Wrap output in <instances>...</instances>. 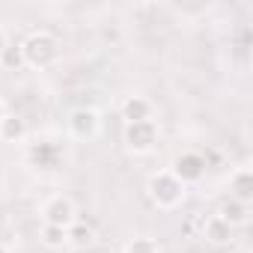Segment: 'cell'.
Wrapping results in <instances>:
<instances>
[{
  "mask_svg": "<svg viewBox=\"0 0 253 253\" xmlns=\"http://www.w3.org/2000/svg\"><path fill=\"white\" fill-rule=\"evenodd\" d=\"M18 51H21L24 69H33V72H45L63 60V42L51 30H30L21 39Z\"/></svg>",
  "mask_w": 253,
  "mask_h": 253,
  "instance_id": "1",
  "label": "cell"
},
{
  "mask_svg": "<svg viewBox=\"0 0 253 253\" xmlns=\"http://www.w3.org/2000/svg\"><path fill=\"white\" fill-rule=\"evenodd\" d=\"M188 197V188L170 173V170H155L146 179V200L158 211H176Z\"/></svg>",
  "mask_w": 253,
  "mask_h": 253,
  "instance_id": "2",
  "label": "cell"
},
{
  "mask_svg": "<svg viewBox=\"0 0 253 253\" xmlns=\"http://www.w3.org/2000/svg\"><path fill=\"white\" fill-rule=\"evenodd\" d=\"M161 140V125L158 119H143V122H125L122 125V146L128 155L143 158L149 152H155Z\"/></svg>",
  "mask_w": 253,
  "mask_h": 253,
  "instance_id": "3",
  "label": "cell"
},
{
  "mask_svg": "<svg viewBox=\"0 0 253 253\" xmlns=\"http://www.w3.org/2000/svg\"><path fill=\"white\" fill-rule=\"evenodd\" d=\"M101 113L95 107H75L66 116V134L78 143H89L101 134Z\"/></svg>",
  "mask_w": 253,
  "mask_h": 253,
  "instance_id": "4",
  "label": "cell"
},
{
  "mask_svg": "<svg viewBox=\"0 0 253 253\" xmlns=\"http://www.w3.org/2000/svg\"><path fill=\"white\" fill-rule=\"evenodd\" d=\"M185 188L188 185H197V182H203L206 179V170H209V161H206V155L203 152H197V149H182L179 155H173V161H170V167H167Z\"/></svg>",
  "mask_w": 253,
  "mask_h": 253,
  "instance_id": "5",
  "label": "cell"
},
{
  "mask_svg": "<svg viewBox=\"0 0 253 253\" xmlns=\"http://www.w3.org/2000/svg\"><path fill=\"white\" fill-rule=\"evenodd\" d=\"M39 217H42V223H48V226H63V229H69V226L78 220V206H75V200L66 197V194H51L48 200H42Z\"/></svg>",
  "mask_w": 253,
  "mask_h": 253,
  "instance_id": "6",
  "label": "cell"
},
{
  "mask_svg": "<svg viewBox=\"0 0 253 253\" xmlns=\"http://www.w3.org/2000/svg\"><path fill=\"white\" fill-rule=\"evenodd\" d=\"M24 158L33 170H57L63 161V146L51 140H36V143H27Z\"/></svg>",
  "mask_w": 253,
  "mask_h": 253,
  "instance_id": "7",
  "label": "cell"
},
{
  "mask_svg": "<svg viewBox=\"0 0 253 253\" xmlns=\"http://www.w3.org/2000/svg\"><path fill=\"white\" fill-rule=\"evenodd\" d=\"M119 119L122 122H143V119H155V104L152 98L140 95V92H131V95H122L119 101Z\"/></svg>",
  "mask_w": 253,
  "mask_h": 253,
  "instance_id": "8",
  "label": "cell"
},
{
  "mask_svg": "<svg viewBox=\"0 0 253 253\" xmlns=\"http://www.w3.org/2000/svg\"><path fill=\"white\" fill-rule=\"evenodd\" d=\"M232 226L220 217V214H209L206 220H203V241L209 244V247H229L232 244Z\"/></svg>",
  "mask_w": 253,
  "mask_h": 253,
  "instance_id": "9",
  "label": "cell"
},
{
  "mask_svg": "<svg viewBox=\"0 0 253 253\" xmlns=\"http://www.w3.org/2000/svg\"><path fill=\"white\" fill-rule=\"evenodd\" d=\"M229 197L244 203V206L253 203V170H250V164H238L229 173Z\"/></svg>",
  "mask_w": 253,
  "mask_h": 253,
  "instance_id": "10",
  "label": "cell"
},
{
  "mask_svg": "<svg viewBox=\"0 0 253 253\" xmlns=\"http://www.w3.org/2000/svg\"><path fill=\"white\" fill-rule=\"evenodd\" d=\"M30 137V128H27V119L18 116V113H6L0 119V143H9V146H18V143H27Z\"/></svg>",
  "mask_w": 253,
  "mask_h": 253,
  "instance_id": "11",
  "label": "cell"
},
{
  "mask_svg": "<svg viewBox=\"0 0 253 253\" xmlns=\"http://www.w3.org/2000/svg\"><path fill=\"white\" fill-rule=\"evenodd\" d=\"M217 214H220L232 229H238V226H247V223H250V206H244V203H238V200H232V197H226V200L220 203Z\"/></svg>",
  "mask_w": 253,
  "mask_h": 253,
  "instance_id": "12",
  "label": "cell"
},
{
  "mask_svg": "<svg viewBox=\"0 0 253 253\" xmlns=\"http://www.w3.org/2000/svg\"><path fill=\"white\" fill-rule=\"evenodd\" d=\"M92 241H95V226H92V223L75 220V223L66 229V244H69V247H78V250H84V247H89Z\"/></svg>",
  "mask_w": 253,
  "mask_h": 253,
  "instance_id": "13",
  "label": "cell"
},
{
  "mask_svg": "<svg viewBox=\"0 0 253 253\" xmlns=\"http://www.w3.org/2000/svg\"><path fill=\"white\" fill-rule=\"evenodd\" d=\"M39 241H42L48 250H63V247H69V244H66V229H63V226H48V223H42Z\"/></svg>",
  "mask_w": 253,
  "mask_h": 253,
  "instance_id": "14",
  "label": "cell"
},
{
  "mask_svg": "<svg viewBox=\"0 0 253 253\" xmlns=\"http://www.w3.org/2000/svg\"><path fill=\"white\" fill-rule=\"evenodd\" d=\"M119 253H161V244L152 235H134V238H128V244Z\"/></svg>",
  "mask_w": 253,
  "mask_h": 253,
  "instance_id": "15",
  "label": "cell"
},
{
  "mask_svg": "<svg viewBox=\"0 0 253 253\" xmlns=\"http://www.w3.org/2000/svg\"><path fill=\"white\" fill-rule=\"evenodd\" d=\"M0 66H6V69H18V66H24V63H21V51H18V45H9V48H6V54L0 57Z\"/></svg>",
  "mask_w": 253,
  "mask_h": 253,
  "instance_id": "16",
  "label": "cell"
},
{
  "mask_svg": "<svg viewBox=\"0 0 253 253\" xmlns=\"http://www.w3.org/2000/svg\"><path fill=\"white\" fill-rule=\"evenodd\" d=\"M12 42H9V33H6V27H0V57L6 54V48H9Z\"/></svg>",
  "mask_w": 253,
  "mask_h": 253,
  "instance_id": "17",
  "label": "cell"
},
{
  "mask_svg": "<svg viewBox=\"0 0 253 253\" xmlns=\"http://www.w3.org/2000/svg\"><path fill=\"white\" fill-rule=\"evenodd\" d=\"M6 113H9V107H6V101H3V98H0V119H3Z\"/></svg>",
  "mask_w": 253,
  "mask_h": 253,
  "instance_id": "18",
  "label": "cell"
},
{
  "mask_svg": "<svg viewBox=\"0 0 253 253\" xmlns=\"http://www.w3.org/2000/svg\"><path fill=\"white\" fill-rule=\"evenodd\" d=\"M0 253H12V247H9V244H3V241H0Z\"/></svg>",
  "mask_w": 253,
  "mask_h": 253,
  "instance_id": "19",
  "label": "cell"
},
{
  "mask_svg": "<svg viewBox=\"0 0 253 253\" xmlns=\"http://www.w3.org/2000/svg\"><path fill=\"white\" fill-rule=\"evenodd\" d=\"M104 253H119V250H104Z\"/></svg>",
  "mask_w": 253,
  "mask_h": 253,
  "instance_id": "20",
  "label": "cell"
}]
</instances>
